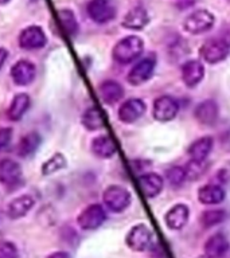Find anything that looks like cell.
I'll return each instance as SVG.
<instances>
[{
    "label": "cell",
    "instance_id": "cell-1",
    "mask_svg": "<svg viewBox=\"0 0 230 258\" xmlns=\"http://www.w3.org/2000/svg\"><path fill=\"white\" fill-rule=\"evenodd\" d=\"M143 48H144V43L141 38L136 35L125 36L119 40L116 46L113 47V59L123 64L131 63L143 52Z\"/></svg>",
    "mask_w": 230,
    "mask_h": 258
},
{
    "label": "cell",
    "instance_id": "cell-2",
    "mask_svg": "<svg viewBox=\"0 0 230 258\" xmlns=\"http://www.w3.org/2000/svg\"><path fill=\"white\" fill-rule=\"evenodd\" d=\"M89 18L98 24L108 23L116 16L114 0H90L86 7Z\"/></svg>",
    "mask_w": 230,
    "mask_h": 258
},
{
    "label": "cell",
    "instance_id": "cell-3",
    "mask_svg": "<svg viewBox=\"0 0 230 258\" xmlns=\"http://www.w3.org/2000/svg\"><path fill=\"white\" fill-rule=\"evenodd\" d=\"M105 206L113 213H121L131 205V194L121 185H109L102 195Z\"/></svg>",
    "mask_w": 230,
    "mask_h": 258
},
{
    "label": "cell",
    "instance_id": "cell-4",
    "mask_svg": "<svg viewBox=\"0 0 230 258\" xmlns=\"http://www.w3.org/2000/svg\"><path fill=\"white\" fill-rule=\"evenodd\" d=\"M214 24V15L207 10H198L186 18L183 27L187 32L197 35L209 31Z\"/></svg>",
    "mask_w": 230,
    "mask_h": 258
},
{
    "label": "cell",
    "instance_id": "cell-5",
    "mask_svg": "<svg viewBox=\"0 0 230 258\" xmlns=\"http://www.w3.org/2000/svg\"><path fill=\"white\" fill-rule=\"evenodd\" d=\"M127 246L133 251H145L152 245V233L145 225H136L129 230L125 238Z\"/></svg>",
    "mask_w": 230,
    "mask_h": 258
},
{
    "label": "cell",
    "instance_id": "cell-6",
    "mask_svg": "<svg viewBox=\"0 0 230 258\" xmlns=\"http://www.w3.org/2000/svg\"><path fill=\"white\" fill-rule=\"evenodd\" d=\"M229 43L222 39H210L202 44L199 54L207 63H218L229 55Z\"/></svg>",
    "mask_w": 230,
    "mask_h": 258
},
{
    "label": "cell",
    "instance_id": "cell-7",
    "mask_svg": "<svg viewBox=\"0 0 230 258\" xmlns=\"http://www.w3.org/2000/svg\"><path fill=\"white\" fill-rule=\"evenodd\" d=\"M19 46L24 50H38L46 46L47 36L44 34L43 28L39 26H28L19 34L18 38Z\"/></svg>",
    "mask_w": 230,
    "mask_h": 258
},
{
    "label": "cell",
    "instance_id": "cell-8",
    "mask_svg": "<svg viewBox=\"0 0 230 258\" xmlns=\"http://www.w3.org/2000/svg\"><path fill=\"white\" fill-rule=\"evenodd\" d=\"M106 219L104 207L101 205H90L82 210L78 215V226L82 230H96L98 229Z\"/></svg>",
    "mask_w": 230,
    "mask_h": 258
},
{
    "label": "cell",
    "instance_id": "cell-9",
    "mask_svg": "<svg viewBox=\"0 0 230 258\" xmlns=\"http://www.w3.org/2000/svg\"><path fill=\"white\" fill-rule=\"evenodd\" d=\"M178 112H179V104L172 97L161 96L153 102V118L160 122L174 120Z\"/></svg>",
    "mask_w": 230,
    "mask_h": 258
},
{
    "label": "cell",
    "instance_id": "cell-10",
    "mask_svg": "<svg viewBox=\"0 0 230 258\" xmlns=\"http://www.w3.org/2000/svg\"><path fill=\"white\" fill-rule=\"evenodd\" d=\"M153 69H155V60L152 58H144V59L139 60L129 70L127 80L133 86H139V85L147 82L152 77Z\"/></svg>",
    "mask_w": 230,
    "mask_h": 258
},
{
    "label": "cell",
    "instance_id": "cell-11",
    "mask_svg": "<svg viewBox=\"0 0 230 258\" xmlns=\"http://www.w3.org/2000/svg\"><path fill=\"white\" fill-rule=\"evenodd\" d=\"M36 76L35 64L27 59L18 60L11 69V78L16 85L26 86L34 81Z\"/></svg>",
    "mask_w": 230,
    "mask_h": 258
},
{
    "label": "cell",
    "instance_id": "cell-12",
    "mask_svg": "<svg viewBox=\"0 0 230 258\" xmlns=\"http://www.w3.org/2000/svg\"><path fill=\"white\" fill-rule=\"evenodd\" d=\"M144 101L139 100V98H131V100L123 102V105L119 108V118L124 124H132L139 120L144 114Z\"/></svg>",
    "mask_w": 230,
    "mask_h": 258
},
{
    "label": "cell",
    "instance_id": "cell-13",
    "mask_svg": "<svg viewBox=\"0 0 230 258\" xmlns=\"http://www.w3.org/2000/svg\"><path fill=\"white\" fill-rule=\"evenodd\" d=\"M22 180V167L19 163L11 159L0 160V183L4 185H12Z\"/></svg>",
    "mask_w": 230,
    "mask_h": 258
},
{
    "label": "cell",
    "instance_id": "cell-14",
    "mask_svg": "<svg viewBox=\"0 0 230 258\" xmlns=\"http://www.w3.org/2000/svg\"><path fill=\"white\" fill-rule=\"evenodd\" d=\"M218 114H219L218 105L217 102L213 100L202 101L201 104L197 105L195 112H194L195 118H197L201 124L207 125V126H211V125H214L217 122Z\"/></svg>",
    "mask_w": 230,
    "mask_h": 258
},
{
    "label": "cell",
    "instance_id": "cell-15",
    "mask_svg": "<svg viewBox=\"0 0 230 258\" xmlns=\"http://www.w3.org/2000/svg\"><path fill=\"white\" fill-rule=\"evenodd\" d=\"M230 249L229 239L225 234L217 233L205 242V254L213 258H223Z\"/></svg>",
    "mask_w": 230,
    "mask_h": 258
},
{
    "label": "cell",
    "instance_id": "cell-16",
    "mask_svg": "<svg viewBox=\"0 0 230 258\" xmlns=\"http://www.w3.org/2000/svg\"><path fill=\"white\" fill-rule=\"evenodd\" d=\"M190 210L186 205H175L165 214V225L169 230H181L183 229L189 221Z\"/></svg>",
    "mask_w": 230,
    "mask_h": 258
},
{
    "label": "cell",
    "instance_id": "cell-17",
    "mask_svg": "<svg viewBox=\"0 0 230 258\" xmlns=\"http://www.w3.org/2000/svg\"><path fill=\"white\" fill-rule=\"evenodd\" d=\"M205 76V68L199 60H189L182 66V80L186 86H197Z\"/></svg>",
    "mask_w": 230,
    "mask_h": 258
},
{
    "label": "cell",
    "instance_id": "cell-18",
    "mask_svg": "<svg viewBox=\"0 0 230 258\" xmlns=\"http://www.w3.org/2000/svg\"><path fill=\"white\" fill-rule=\"evenodd\" d=\"M35 201L30 195H20V197L12 199L7 206V215L11 219H19L23 218L30 210L34 207Z\"/></svg>",
    "mask_w": 230,
    "mask_h": 258
},
{
    "label": "cell",
    "instance_id": "cell-19",
    "mask_svg": "<svg viewBox=\"0 0 230 258\" xmlns=\"http://www.w3.org/2000/svg\"><path fill=\"white\" fill-rule=\"evenodd\" d=\"M163 185H164L163 177L157 173H145L139 177V187L147 198L157 197L163 189Z\"/></svg>",
    "mask_w": 230,
    "mask_h": 258
},
{
    "label": "cell",
    "instance_id": "cell-20",
    "mask_svg": "<svg viewBox=\"0 0 230 258\" xmlns=\"http://www.w3.org/2000/svg\"><path fill=\"white\" fill-rule=\"evenodd\" d=\"M98 92H100V96L102 98V101H104L105 104L109 105L116 104L124 96V89H123V86L119 82L112 80L104 81L100 85Z\"/></svg>",
    "mask_w": 230,
    "mask_h": 258
},
{
    "label": "cell",
    "instance_id": "cell-21",
    "mask_svg": "<svg viewBox=\"0 0 230 258\" xmlns=\"http://www.w3.org/2000/svg\"><path fill=\"white\" fill-rule=\"evenodd\" d=\"M213 149V137L205 136L198 139L189 147V153L190 160H206V157L209 156L210 152Z\"/></svg>",
    "mask_w": 230,
    "mask_h": 258
},
{
    "label": "cell",
    "instance_id": "cell-22",
    "mask_svg": "<svg viewBox=\"0 0 230 258\" xmlns=\"http://www.w3.org/2000/svg\"><path fill=\"white\" fill-rule=\"evenodd\" d=\"M225 199V189L218 184H206L198 191V201L203 205H217Z\"/></svg>",
    "mask_w": 230,
    "mask_h": 258
},
{
    "label": "cell",
    "instance_id": "cell-23",
    "mask_svg": "<svg viewBox=\"0 0 230 258\" xmlns=\"http://www.w3.org/2000/svg\"><path fill=\"white\" fill-rule=\"evenodd\" d=\"M148 14L143 7H135L124 16L123 27L129 30H141L148 23Z\"/></svg>",
    "mask_w": 230,
    "mask_h": 258
},
{
    "label": "cell",
    "instance_id": "cell-24",
    "mask_svg": "<svg viewBox=\"0 0 230 258\" xmlns=\"http://www.w3.org/2000/svg\"><path fill=\"white\" fill-rule=\"evenodd\" d=\"M90 148H92V152L100 159H109L116 153V145L112 141V139L106 135L97 136L96 139H93Z\"/></svg>",
    "mask_w": 230,
    "mask_h": 258
},
{
    "label": "cell",
    "instance_id": "cell-25",
    "mask_svg": "<svg viewBox=\"0 0 230 258\" xmlns=\"http://www.w3.org/2000/svg\"><path fill=\"white\" fill-rule=\"evenodd\" d=\"M31 105V100L26 93H19L14 97L10 108H8V118L11 121H19L24 116V113L27 112L28 108Z\"/></svg>",
    "mask_w": 230,
    "mask_h": 258
},
{
    "label": "cell",
    "instance_id": "cell-26",
    "mask_svg": "<svg viewBox=\"0 0 230 258\" xmlns=\"http://www.w3.org/2000/svg\"><path fill=\"white\" fill-rule=\"evenodd\" d=\"M42 143V137L38 132H30L22 137L18 144V155L22 157H27L35 152Z\"/></svg>",
    "mask_w": 230,
    "mask_h": 258
},
{
    "label": "cell",
    "instance_id": "cell-27",
    "mask_svg": "<svg viewBox=\"0 0 230 258\" xmlns=\"http://www.w3.org/2000/svg\"><path fill=\"white\" fill-rule=\"evenodd\" d=\"M81 122L88 131H98L104 126V120L101 117V113L94 106L86 109L82 114Z\"/></svg>",
    "mask_w": 230,
    "mask_h": 258
},
{
    "label": "cell",
    "instance_id": "cell-28",
    "mask_svg": "<svg viewBox=\"0 0 230 258\" xmlns=\"http://www.w3.org/2000/svg\"><path fill=\"white\" fill-rule=\"evenodd\" d=\"M58 19H60L62 27L70 36H76L78 32V23H77L76 15L70 10H60L58 12Z\"/></svg>",
    "mask_w": 230,
    "mask_h": 258
},
{
    "label": "cell",
    "instance_id": "cell-29",
    "mask_svg": "<svg viewBox=\"0 0 230 258\" xmlns=\"http://www.w3.org/2000/svg\"><path fill=\"white\" fill-rule=\"evenodd\" d=\"M226 219L225 210H209L202 213L201 222L205 227H211V226L219 225Z\"/></svg>",
    "mask_w": 230,
    "mask_h": 258
},
{
    "label": "cell",
    "instance_id": "cell-30",
    "mask_svg": "<svg viewBox=\"0 0 230 258\" xmlns=\"http://www.w3.org/2000/svg\"><path fill=\"white\" fill-rule=\"evenodd\" d=\"M66 167V159H65L64 155L61 153H55L54 156L50 157L46 163L42 167V173L43 175H51V173H55L56 171L65 168Z\"/></svg>",
    "mask_w": 230,
    "mask_h": 258
},
{
    "label": "cell",
    "instance_id": "cell-31",
    "mask_svg": "<svg viewBox=\"0 0 230 258\" xmlns=\"http://www.w3.org/2000/svg\"><path fill=\"white\" fill-rule=\"evenodd\" d=\"M207 169V163L206 160L198 161V160H190L189 164L186 165V176L190 180H197L206 172Z\"/></svg>",
    "mask_w": 230,
    "mask_h": 258
},
{
    "label": "cell",
    "instance_id": "cell-32",
    "mask_svg": "<svg viewBox=\"0 0 230 258\" xmlns=\"http://www.w3.org/2000/svg\"><path fill=\"white\" fill-rule=\"evenodd\" d=\"M165 176H167V180H168L169 184L174 185V187L181 185L187 179L185 168H182V167H171V168L167 169Z\"/></svg>",
    "mask_w": 230,
    "mask_h": 258
},
{
    "label": "cell",
    "instance_id": "cell-33",
    "mask_svg": "<svg viewBox=\"0 0 230 258\" xmlns=\"http://www.w3.org/2000/svg\"><path fill=\"white\" fill-rule=\"evenodd\" d=\"M0 258H19V251L15 243L10 241H0Z\"/></svg>",
    "mask_w": 230,
    "mask_h": 258
},
{
    "label": "cell",
    "instance_id": "cell-34",
    "mask_svg": "<svg viewBox=\"0 0 230 258\" xmlns=\"http://www.w3.org/2000/svg\"><path fill=\"white\" fill-rule=\"evenodd\" d=\"M12 139V129L11 128H0V151L4 149L10 144Z\"/></svg>",
    "mask_w": 230,
    "mask_h": 258
},
{
    "label": "cell",
    "instance_id": "cell-35",
    "mask_svg": "<svg viewBox=\"0 0 230 258\" xmlns=\"http://www.w3.org/2000/svg\"><path fill=\"white\" fill-rule=\"evenodd\" d=\"M8 56V51L6 50V48L0 47V69L3 68L4 62H6V59H7Z\"/></svg>",
    "mask_w": 230,
    "mask_h": 258
},
{
    "label": "cell",
    "instance_id": "cell-36",
    "mask_svg": "<svg viewBox=\"0 0 230 258\" xmlns=\"http://www.w3.org/2000/svg\"><path fill=\"white\" fill-rule=\"evenodd\" d=\"M47 258H70V255L66 251H54Z\"/></svg>",
    "mask_w": 230,
    "mask_h": 258
},
{
    "label": "cell",
    "instance_id": "cell-37",
    "mask_svg": "<svg viewBox=\"0 0 230 258\" xmlns=\"http://www.w3.org/2000/svg\"><path fill=\"white\" fill-rule=\"evenodd\" d=\"M10 0H0V6H3V4H7Z\"/></svg>",
    "mask_w": 230,
    "mask_h": 258
},
{
    "label": "cell",
    "instance_id": "cell-38",
    "mask_svg": "<svg viewBox=\"0 0 230 258\" xmlns=\"http://www.w3.org/2000/svg\"><path fill=\"white\" fill-rule=\"evenodd\" d=\"M198 258H213V257H210V255H201V257H198Z\"/></svg>",
    "mask_w": 230,
    "mask_h": 258
}]
</instances>
